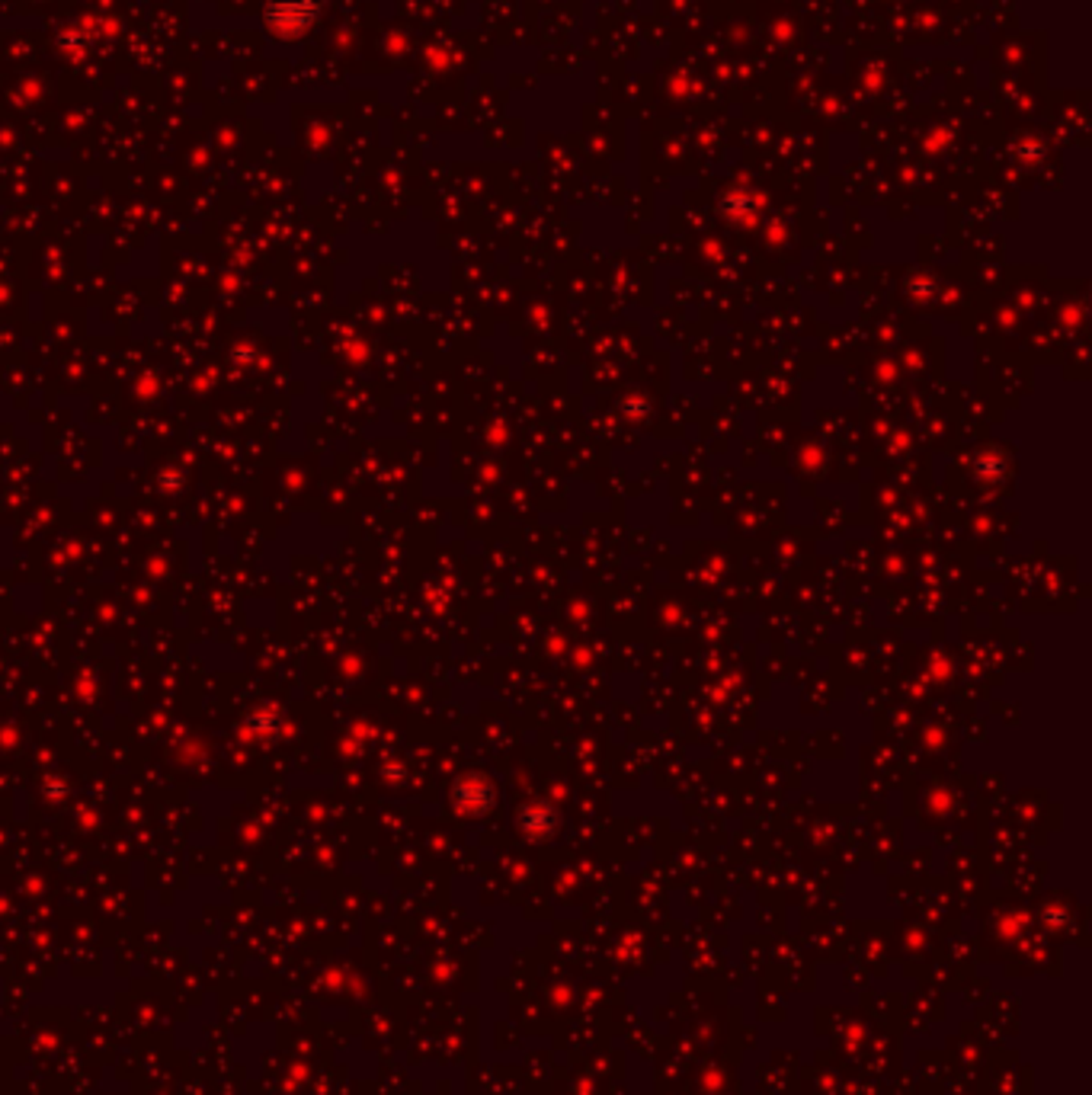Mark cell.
<instances>
[{
	"instance_id": "1",
	"label": "cell",
	"mask_w": 1092,
	"mask_h": 1095,
	"mask_svg": "<svg viewBox=\"0 0 1092 1095\" xmlns=\"http://www.w3.org/2000/svg\"><path fill=\"white\" fill-rule=\"evenodd\" d=\"M321 0H270L267 4V30L279 39H295L318 19Z\"/></svg>"
}]
</instances>
